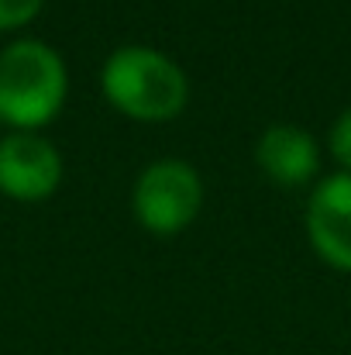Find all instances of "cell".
Instances as JSON below:
<instances>
[{
  "mask_svg": "<svg viewBox=\"0 0 351 355\" xmlns=\"http://www.w3.org/2000/svg\"><path fill=\"white\" fill-rule=\"evenodd\" d=\"M331 152L345 169H351V107L331 128Z\"/></svg>",
  "mask_w": 351,
  "mask_h": 355,
  "instance_id": "obj_8",
  "label": "cell"
},
{
  "mask_svg": "<svg viewBox=\"0 0 351 355\" xmlns=\"http://www.w3.org/2000/svg\"><path fill=\"white\" fill-rule=\"evenodd\" d=\"M255 162H258V169L272 183H279V187H303L321 169V148H317L310 131L293 128V124H276V128H269L258 138Z\"/></svg>",
  "mask_w": 351,
  "mask_h": 355,
  "instance_id": "obj_6",
  "label": "cell"
},
{
  "mask_svg": "<svg viewBox=\"0 0 351 355\" xmlns=\"http://www.w3.org/2000/svg\"><path fill=\"white\" fill-rule=\"evenodd\" d=\"M66 62L55 49L35 38H17L0 52V121L17 131H35L66 104Z\"/></svg>",
  "mask_w": 351,
  "mask_h": 355,
  "instance_id": "obj_1",
  "label": "cell"
},
{
  "mask_svg": "<svg viewBox=\"0 0 351 355\" xmlns=\"http://www.w3.org/2000/svg\"><path fill=\"white\" fill-rule=\"evenodd\" d=\"M134 214L152 235H179L204 204V183L190 162H152L134 183Z\"/></svg>",
  "mask_w": 351,
  "mask_h": 355,
  "instance_id": "obj_3",
  "label": "cell"
},
{
  "mask_svg": "<svg viewBox=\"0 0 351 355\" xmlns=\"http://www.w3.org/2000/svg\"><path fill=\"white\" fill-rule=\"evenodd\" d=\"M307 232L327 266L351 272V173L317 183L307 207Z\"/></svg>",
  "mask_w": 351,
  "mask_h": 355,
  "instance_id": "obj_5",
  "label": "cell"
},
{
  "mask_svg": "<svg viewBox=\"0 0 351 355\" xmlns=\"http://www.w3.org/2000/svg\"><path fill=\"white\" fill-rule=\"evenodd\" d=\"M42 3L45 0H0V31H10V28L28 24L42 10Z\"/></svg>",
  "mask_w": 351,
  "mask_h": 355,
  "instance_id": "obj_7",
  "label": "cell"
},
{
  "mask_svg": "<svg viewBox=\"0 0 351 355\" xmlns=\"http://www.w3.org/2000/svg\"><path fill=\"white\" fill-rule=\"evenodd\" d=\"M104 97L134 121H169L186 107L190 83L183 69L145 45L117 49L100 73Z\"/></svg>",
  "mask_w": 351,
  "mask_h": 355,
  "instance_id": "obj_2",
  "label": "cell"
},
{
  "mask_svg": "<svg viewBox=\"0 0 351 355\" xmlns=\"http://www.w3.org/2000/svg\"><path fill=\"white\" fill-rule=\"evenodd\" d=\"M62 180V155L35 131H14L0 141V193L35 204L55 193Z\"/></svg>",
  "mask_w": 351,
  "mask_h": 355,
  "instance_id": "obj_4",
  "label": "cell"
}]
</instances>
